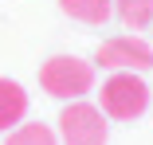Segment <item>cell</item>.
<instances>
[{
	"label": "cell",
	"instance_id": "cell-5",
	"mask_svg": "<svg viewBox=\"0 0 153 145\" xmlns=\"http://www.w3.org/2000/svg\"><path fill=\"white\" fill-rule=\"evenodd\" d=\"M27 118V94L16 78H0V133L16 129Z\"/></svg>",
	"mask_w": 153,
	"mask_h": 145
},
{
	"label": "cell",
	"instance_id": "cell-2",
	"mask_svg": "<svg viewBox=\"0 0 153 145\" xmlns=\"http://www.w3.org/2000/svg\"><path fill=\"white\" fill-rule=\"evenodd\" d=\"M39 86L51 98L79 102L82 94H90V86H94V63L79 59V55H51L39 67Z\"/></svg>",
	"mask_w": 153,
	"mask_h": 145
},
{
	"label": "cell",
	"instance_id": "cell-4",
	"mask_svg": "<svg viewBox=\"0 0 153 145\" xmlns=\"http://www.w3.org/2000/svg\"><path fill=\"white\" fill-rule=\"evenodd\" d=\"M94 63L106 67V71H149L153 67V47L137 36H118V39H106L98 43L94 51Z\"/></svg>",
	"mask_w": 153,
	"mask_h": 145
},
{
	"label": "cell",
	"instance_id": "cell-7",
	"mask_svg": "<svg viewBox=\"0 0 153 145\" xmlns=\"http://www.w3.org/2000/svg\"><path fill=\"white\" fill-rule=\"evenodd\" d=\"M114 16L130 32H141V27L153 24V0H114Z\"/></svg>",
	"mask_w": 153,
	"mask_h": 145
},
{
	"label": "cell",
	"instance_id": "cell-8",
	"mask_svg": "<svg viewBox=\"0 0 153 145\" xmlns=\"http://www.w3.org/2000/svg\"><path fill=\"white\" fill-rule=\"evenodd\" d=\"M8 145H59V133L43 122H20L8 133Z\"/></svg>",
	"mask_w": 153,
	"mask_h": 145
},
{
	"label": "cell",
	"instance_id": "cell-1",
	"mask_svg": "<svg viewBox=\"0 0 153 145\" xmlns=\"http://www.w3.org/2000/svg\"><path fill=\"white\" fill-rule=\"evenodd\" d=\"M98 110L106 114V118L114 122H134L141 118V114L149 110L153 94H149V86L141 82L137 71H114L106 82H102V90H98Z\"/></svg>",
	"mask_w": 153,
	"mask_h": 145
},
{
	"label": "cell",
	"instance_id": "cell-3",
	"mask_svg": "<svg viewBox=\"0 0 153 145\" xmlns=\"http://www.w3.org/2000/svg\"><path fill=\"white\" fill-rule=\"evenodd\" d=\"M110 126H106V114L94 102H67L63 114H59V141L63 145H106Z\"/></svg>",
	"mask_w": 153,
	"mask_h": 145
},
{
	"label": "cell",
	"instance_id": "cell-6",
	"mask_svg": "<svg viewBox=\"0 0 153 145\" xmlns=\"http://www.w3.org/2000/svg\"><path fill=\"white\" fill-rule=\"evenodd\" d=\"M59 8H63L71 20H79V24L102 27L114 16V0H59Z\"/></svg>",
	"mask_w": 153,
	"mask_h": 145
}]
</instances>
